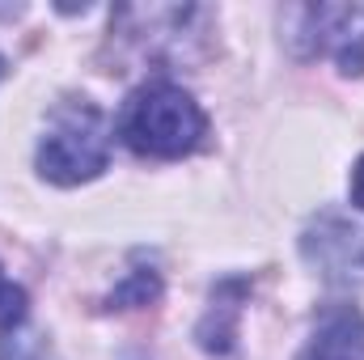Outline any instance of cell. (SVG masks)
<instances>
[{"label": "cell", "instance_id": "obj_6", "mask_svg": "<svg viewBox=\"0 0 364 360\" xmlns=\"http://www.w3.org/2000/svg\"><path fill=\"white\" fill-rule=\"evenodd\" d=\"M0 360H55L51 344L26 327H13L0 335Z\"/></svg>", "mask_w": 364, "mask_h": 360}, {"label": "cell", "instance_id": "obj_10", "mask_svg": "<svg viewBox=\"0 0 364 360\" xmlns=\"http://www.w3.org/2000/svg\"><path fill=\"white\" fill-rule=\"evenodd\" d=\"M0 77H4V60H0Z\"/></svg>", "mask_w": 364, "mask_h": 360}, {"label": "cell", "instance_id": "obj_7", "mask_svg": "<svg viewBox=\"0 0 364 360\" xmlns=\"http://www.w3.org/2000/svg\"><path fill=\"white\" fill-rule=\"evenodd\" d=\"M157 292H161V280H157V271H136L123 288H114L110 292V309L119 305H149V301H157Z\"/></svg>", "mask_w": 364, "mask_h": 360}, {"label": "cell", "instance_id": "obj_4", "mask_svg": "<svg viewBox=\"0 0 364 360\" xmlns=\"http://www.w3.org/2000/svg\"><path fill=\"white\" fill-rule=\"evenodd\" d=\"M305 21L301 34H309L305 55H335L339 73H364V4H309L296 13Z\"/></svg>", "mask_w": 364, "mask_h": 360}, {"label": "cell", "instance_id": "obj_9", "mask_svg": "<svg viewBox=\"0 0 364 360\" xmlns=\"http://www.w3.org/2000/svg\"><path fill=\"white\" fill-rule=\"evenodd\" d=\"M352 203L364 212V157L356 162V170H352Z\"/></svg>", "mask_w": 364, "mask_h": 360}, {"label": "cell", "instance_id": "obj_8", "mask_svg": "<svg viewBox=\"0 0 364 360\" xmlns=\"http://www.w3.org/2000/svg\"><path fill=\"white\" fill-rule=\"evenodd\" d=\"M0 327L4 331L26 327V292L4 275V268H0Z\"/></svg>", "mask_w": 364, "mask_h": 360}, {"label": "cell", "instance_id": "obj_3", "mask_svg": "<svg viewBox=\"0 0 364 360\" xmlns=\"http://www.w3.org/2000/svg\"><path fill=\"white\" fill-rule=\"evenodd\" d=\"M301 255L335 288H360L364 284V225L348 221L343 212H318L301 233Z\"/></svg>", "mask_w": 364, "mask_h": 360}, {"label": "cell", "instance_id": "obj_2", "mask_svg": "<svg viewBox=\"0 0 364 360\" xmlns=\"http://www.w3.org/2000/svg\"><path fill=\"white\" fill-rule=\"evenodd\" d=\"M110 166V123L93 102H68L51 115L38 140V174L55 186H77Z\"/></svg>", "mask_w": 364, "mask_h": 360}, {"label": "cell", "instance_id": "obj_5", "mask_svg": "<svg viewBox=\"0 0 364 360\" xmlns=\"http://www.w3.org/2000/svg\"><path fill=\"white\" fill-rule=\"evenodd\" d=\"M301 360H364V314L356 309H331Z\"/></svg>", "mask_w": 364, "mask_h": 360}, {"label": "cell", "instance_id": "obj_1", "mask_svg": "<svg viewBox=\"0 0 364 360\" xmlns=\"http://www.w3.org/2000/svg\"><path fill=\"white\" fill-rule=\"evenodd\" d=\"M203 136H208V115L174 81H144L123 102L119 140L140 157L174 162V157L195 153Z\"/></svg>", "mask_w": 364, "mask_h": 360}]
</instances>
